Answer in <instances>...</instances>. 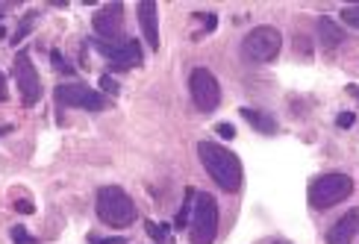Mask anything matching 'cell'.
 Returning <instances> with one entry per match:
<instances>
[{
	"mask_svg": "<svg viewBox=\"0 0 359 244\" xmlns=\"http://www.w3.org/2000/svg\"><path fill=\"white\" fill-rule=\"evenodd\" d=\"M198 156L206 168V174L212 177L224 191L236 194L238 189H242V179H245L242 162H238V156L233 154V150L221 147L218 142H198Z\"/></svg>",
	"mask_w": 359,
	"mask_h": 244,
	"instance_id": "1",
	"label": "cell"
},
{
	"mask_svg": "<svg viewBox=\"0 0 359 244\" xmlns=\"http://www.w3.org/2000/svg\"><path fill=\"white\" fill-rule=\"evenodd\" d=\"M97 218L103 224L115 226V230H127V226L136 224L139 209L133 203V197L118 189V186H107L97 191Z\"/></svg>",
	"mask_w": 359,
	"mask_h": 244,
	"instance_id": "2",
	"label": "cell"
},
{
	"mask_svg": "<svg viewBox=\"0 0 359 244\" xmlns=\"http://www.w3.org/2000/svg\"><path fill=\"white\" fill-rule=\"evenodd\" d=\"M353 194V179L348 174H321L309 182V206L312 209H330L348 201Z\"/></svg>",
	"mask_w": 359,
	"mask_h": 244,
	"instance_id": "3",
	"label": "cell"
},
{
	"mask_svg": "<svg viewBox=\"0 0 359 244\" xmlns=\"http://www.w3.org/2000/svg\"><path fill=\"white\" fill-rule=\"evenodd\" d=\"M215 236H218V203L212 194L198 191L194 194L189 238H191V244H212Z\"/></svg>",
	"mask_w": 359,
	"mask_h": 244,
	"instance_id": "4",
	"label": "cell"
},
{
	"mask_svg": "<svg viewBox=\"0 0 359 244\" xmlns=\"http://www.w3.org/2000/svg\"><path fill=\"white\" fill-rule=\"evenodd\" d=\"M280 48H283V36H280L277 27H253L242 41L245 59L259 62V65L274 62V59L280 56Z\"/></svg>",
	"mask_w": 359,
	"mask_h": 244,
	"instance_id": "5",
	"label": "cell"
},
{
	"mask_svg": "<svg viewBox=\"0 0 359 244\" xmlns=\"http://www.w3.org/2000/svg\"><path fill=\"white\" fill-rule=\"evenodd\" d=\"M56 103L68 106V109H88V112H100L107 109L109 100L103 91L88 88L86 83H62L56 86Z\"/></svg>",
	"mask_w": 359,
	"mask_h": 244,
	"instance_id": "6",
	"label": "cell"
},
{
	"mask_svg": "<svg viewBox=\"0 0 359 244\" xmlns=\"http://www.w3.org/2000/svg\"><path fill=\"white\" fill-rule=\"evenodd\" d=\"M189 91H191V100L201 112H215L218 103H221V86L215 80L212 71L206 68H194L191 77H189Z\"/></svg>",
	"mask_w": 359,
	"mask_h": 244,
	"instance_id": "7",
	"label": "cell"
},
{
	"mask_svg": "<svg viewBox=\"0 0 359 244\" xmlns=\"http://www.w3.org/2000/svg\"><path fill=\"white\" fill-rule=\"evenodd\" d=\"M95 33H97V41H107V44H121L127 41L124 39V4H118V0H112V4L100 6L95 12Z\"/></svg>",
	"mask_w": 359,
	"mask_h": 244,
	"instance_id": "8",
	"label": "cell"
},
{
	"mask_svg": "<svg viewBox=\"0 0 359 244\" xmlns=\"http://www.w3.org/2000/svg\"><path fill=\"white\" fill-rule=\"evenodd\" d=\"M12 74H15V83H18V91H21V103L36 106L39 97H41V80H39V71H36L33 59H29L27 50H21L18 56H15Z\"/></svg>",
	"mask_w": 359,
	"mask_h": 244,
	"instance_id": "9",
	"label": "cell"
},
{
	"mask_svg": "<svg viewBox=\"0 0 359 244\" xmlns=\"http://www.w3.org/2000/svg\"><path fill=\"white\" fill-rule=\"evenodd\" d=\"M92 48L109 59L112 65L118 68H133V65H142V48L139 41H121V44H107V41H92Z\"/></svg>",
	"mask_w": 359,
	"mask_h": 244,
	"instance_id": "10",
	"label": "cell"
},
{
	"mask_svg": "<svg viewBox=\"0 0 359 244\" xmlns=\"http://www.w3.org/2000/svg\"><path fill=\"white\" fill-rule=\"evenodd\" d=\"M356 233H359V209H351L330 226V230H327L324 241L327 244H351L356 238Z\"/></svg>",
	"mask_w": 359,
	"mask_h": 244,
	"instance_id": "11",
	"label": "cell"
},
{
	"mask_svg": "<svg viewBox=\"0 0 359 244\" xmlns=\"http://www.w3.org/2000/svg\"><path fill=\"white\" fill-rule=\"evenodd\" d=\"M136 15H139L144 41L156 50L159 48V9H156V4H154V0H142V4L136 6Z\"/></svg>",
	"mask_w": 359,
	"mask_h": 244,
	"instance_id": "12",
	"label": "cell"
},
{
	"mask_svg": "<svg viewBox=\"0 0 359 244\" xmlns=\"http://www.w3.org/2000/svg\"><path fill=\"white\" fill-rule=\"evenodd\" d=\"M318 39H321V48H339L345 41V29L341 24H336L333 18H321L318 21Z\"/></svg>",
	"mask_w": 359,
	"mask_h": 244,
	"instance_id": "13",
	"label": "cell"
},
{
	"mask_svg": "<svg viewBox=\"0 0 359 244\" xmlns=\"http://www.w3.org/2000/svg\"><path fill=\"white\" fill-rule=\"evenodd\" d=\"M242 118H245L257 133H262V135H274V133L280 130L277 121L268 115V112H259V109H242Z\"/></svg>",
	"mask_w": 359,
	"mask_h": 244,
	"instance_id": "14",
	"label": "cell"
},
{
	"mask_svg": "<svg viewBox=\"0 0 359 244\" xmlns=\"http://www.w3.org/2000/svg\"><path fill=\"white\" fill-rule=\"evenodd\" d=\"M194 194H198V189H186V203H183V206H180V212H177V221H174V226H177V230H183V226H189V224H191Z\"/></svg>",
	"mask_w": 359,
	"mask_h": 244,
	"instance_id": "15",
	"label": "cell"
},
{
	"mask_svg": "<svg viewBox=\"0 0 359 244\" xmlns=\"http://www.w3.org/2000/svg\"><path fill=\"white\" fill-rule=\"evenodd\" d=\"M168 233H171V226H165V224H154V221H147V236H151L154 241H159V244H165V241H168Z\"/></svg>",
	"mask_w": 359,
	"mask_h": 244,
	"instance_id": "16",
	"label": "cell"
},
{
	"mask_svg": "<svg viewBox=\"0 0 359 244\" xmlns=\"http://www.w3.org/2000/svg\"><path fill=\"white\" fill-rule=\"evenodd\" d=\"M341 24L359 29V6H345L341 9Z\"/></svg>",
	"mask_w": 359,
	"mask_h": 244,
	"instance_id": "17",
	"label": "cell"
},
{
	"mask_svg": "<svg viewBox=\"0 0 359 244\" xmlns=\"http://www.w3.org/2000/svg\"><path fill=\"white\" fill-rule=\"evenodd\" d=\"M12 241L15 244H39V238H33V236H29L27 230H24V226H12Z\"/></svg>",
	"mask_w": 359,
	"mask_h": 244,
	"instance_id": "18",
	"label": "cell"
},
{
	"mask_svg": "<svg viewBox=\"0 0 359 244\" xmlns=\"http://www.w3.org/2000/svg\"><path fill=\"white\" fill-rule=\"evenodd\" d=\"M50 62H53V68H56L59 74H74V68H71V65H68V62H65V59H62V56H59L56 50L50 53Z\"/></svg>",
	"mask_w": 359,
	"mask_h": 244,
	"instance_id": "19",
	"label": "cell"
},
{
	"mask_svg": "<svg viewBox=\"0 0 359 244\" xmlns=\"http://www.w3.org/2000/svg\"><path fill=\"white\" fill-rule=\"evenodd\" d=\"M215 133L221 139H236V127L233 124H215Z\"/></svg>",
	"mask_w": 359,
	"mask_h": 244,
	"instance_id": "20",
	"label": "cell"
},
{
	"mask_svg": "<svg viewBox=\"0 0 359 244\" xmlns=\"http://www.w3.org/2000/svg\"><path fill=\"white\" fill-rule=\"evenodd\" d=\"M33 21H36V12H29V15H27V18L21 21V29H18V33H15V39H21V36L27 33V29H29V27H33Z\"/></svg>",
	"mask_w": 359,
	"mask_h": 244,
	"instance_id": "21",
	"label": "cell"
},
{
	"mask_svg": "<svg viewBox=\"0 0 359 244\" xmlns=\"http://www.w3.org/2000/svg\"><path fill=\"white\" fill-rule=\"evenodd\" d=\"M336 124H339L341 130H348V127H353V112H341V115L336 118Z\"/></svg>",
	"mask_w": 359,
	"mask_h": 244,
	"instance_id": "22",
	"label": "cell"
},
{
	"mask_svg": "<svg viewBox=\"0 0 359 244\" xmlns=\"http://www.w3.org/2000/svg\"><path fill=\"white\" fill-rule=\"evenodd\" d=\"M100 91H109V95H115V91H118V83H115L112 77H103V80H100Z\"/></svg>",
	"mask_w": 359,
	"mask_h": 244,
	"instance_id": "23",
	"label": "cell"
},
{
	"mask_svg": "<svg viewBox=\"0 0 359 244\" xmlns=\"http://www.w3.org/2000/svg\"><path fill=\"white\" fill-rule=\"evenodd\" d=\"M92 244H124V236H112V238H92Z\"/></svg>",
	"mask_w": 359,
	"mask_h": 244,
	"instance_id": "24",
	"label": "cell"
},
{
	"mask_svg": "<svg viewBox=\"0 0 359 244\" xmlns=\"http://www.w3.org/2000/svg\"><path fill=\"white\" fill-rule=\"evenodd\" d=\"M6 97H9V91H6V77L0 74V103H4Z\"/></svg>",
	"mask_w": 359,
	"mask_h": 244,
	"instance_id": "25",
	"label": "cell"
},
{
	"mask_svg": "<svg viewBox=\"0 0 359 244\" xmlns=\"http://www.w3.org/2000/svg\"><path fill=\"white\" fill-rule=\"evenodd\" d=\"M15 209H21V212H33V206H29V201H18V203H15Z\"/></svg>",
	"mask_w": 359,
	"mask_h": 244,
	"instance_id": "26",
	"label": "cell"
},
{
	"mask_svg": "<svg viewBox=\"0 0 359 244\" xmlns=\"http://www.w3.org/2000/svg\"><path fill=\"white\" fill-rule=\"evenodd\" d=\"M268 244H292V241H286V238H274V241H268Z\"/></svg>",
	"mask_w": 359,
	"mask_h": 244,
	"instance_id": "27",
	"label": "cell"
},
{
	"mask_svg": "<svg viewBox=\"0 0 359 244\" xmlns=\"http://www.w3.org/2000/svg\"><path fill=\"white\" fill-rule=\"evenodd\" d=\"M356 97H359V88H356Z\"/></svg>",
	"mask_w": 359,
	"mask_h": 244,
	"instance_id": "28",
	"label": "cell"
}]
</instances>
